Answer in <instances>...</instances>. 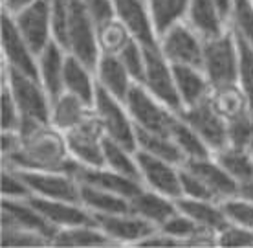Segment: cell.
Here are the masks:
<instances>
[{"instance_id": "cell-41", "label": "cell", "mask_w": 253, "mask_h": 248, "mask_svg": "<svg viewBox=\"0 0 253 248\" xmlns=\"http://www.w3.org/2000/svg\"><path fill=\"white\" fill-rule=\"evenodd\" d=\"M229 28L237 35L246 39L253 46V2L252 0H233L228 20Z\"/></svg>"}, {"instance_id": "cell-35", "label": "cell", "mask_w": 253, "mask_h": 248, "mask_svg": "<svg viewBox=\"0 0 253 248\" xmlns=\"http://www.w3.org/2000/svg\"><path fill=\"white\" fill-rule=\"evenodd\" d=\"M105 165L123 177L141 182V171H139L138 160H136V151L110 140L107 136H105Z\"/></svg>"}, {"instance_id": "cell-42", "label": "cell", "mask_w": 253, "mask_h": 248, "mask_svg": "<svg viewBox=\"0 0 253 248\" xmlns=\"http://www.w3.org/2000/svg\"><path fill=\"white\" fill-rule=\"evenodd\" d=\"M222 210L228 217V221L237 226H244V228L253 230V202L248 198L235 195L226 200H222Z\"/></svg>"}, {"instance_id": "cell-27", "label": "cell", "mask_w": 253, "mask_h": 248, "mask_svg": "<svg viewBox=\"0 0 253 248\" xmlns=\"http://www.w3.org/2000/svg\"><path fill=\"white\" fill-rule=\"evenodd\" d=\"M95 90H97L95 72L86 63H83L81 59L68 53L64 66V92L77 96L94 107Z\"/></svg>"}, {"instance_id": "cell-39", "label": "cell", "mask_w": 253, "mask_h": 248, "mask_svg": "<svg viewBox=\"0 0 253 248\" xmlns=\"http://www.w3.org/2000/svg\"><path fill=\"white\" fill-rule=\"evenodd\" d=\"M235 33V32H233ZM237 46H239V74H237V85L246 94L248 101L253 107V46L246 39L237 35Z\"/></svg>"}, {"instance_id": "cell-36", "label": "cell", "mask_w": 253, "mask_h": 248, "mask_svg": "<svg viewBox=\"0 0 253 248\" xmlns=\"http://www.w3.org/2000/svg\"><path fill=\"white\" fill-rule=\"evenodd\" d=\"M171 138L176 142V146L180 147V151L184 153L185 162H187V160L206 158V156H211V154H213V151L209 149L208 144L202 140V136L196 133L189 123H185L180 116H178L176 121L172 123Z\"/></svg>"}, {"instance_id": "cell-12", "label": "cell", "mask_w": 253, "mask_h": 248, "mask_svg": "<svg viewBox=\"0 0 253 248\" xmlns=\"http://www.w3.org/2000/svg\"><path fill=\"white\" fill-rule=\"evenodd\" d=\"M2 53H4V66L39 79L37 53L22 37L19 28L15 26L11 13L6 9L2 11Z\"/></svg>"}, {"instance_id": "cell-49", "label": "cell", "mask_w": 253, "mask_h": 248, "mask_svg": "<svg viewBox=\"0 0 253 248\" xmlns=\"http://www.w3.org/2000/svg\"><path fill=\"white\" fill-rule=\"evenodd\" d=\"M33 0H4V9L9 13H15L17 9L24 7L26 4H30Z\"/></svg>"}, {"instance_id": "cell-17", "label": "cell", "mask_w": 253, "mask_h": 248, "mask_svg": "<svg viewBox=\"0 0 253 248\" xmlns=\"http://www.w3.org/2000/svg\"><path fill=\"white\" fill-rule=\"evenodd\" d=\"M97 226L107 234L114 243H130L138 245L145 237L156 232V226L145 221L143 217L132 211L125 213H94Z\"/></svg>"}, {"instance_id": "cell-19", "label": "cell", "mask_w": 253, "mask_h": 248, "mask_svg": "<svg viewBox=\"0 0 253 248\" xmlns=\"http://www.w3.org/2000/svg\"><path fill=\"white\" fill-rule=\"evenodd\" d=\"M116 15L130 30L134 39H138L145 48L158 46V35L154 32L147 0H114Z\"/></svg>"}, {"instance_id": "cell-16", "label": "cell", "mask_w": 253, "mask_h": 248, "mask_svg": "<svg viewBox=\"0 0 253 248\" xmlns=\"http://www.w3.org/2000/svg\"><path fill=\"white\" fill-rule=\"evenodd\" d=\"M66 173L76 177L81 184H88L94 188H101L107 191H114L118 195H123L126 198H132L136 193L143 190V184L139 180L123 177L120 173L108 169L107 165L103 167H90V165L79 164L76 158L70 160Z\"/></svg>"}, {"instance_id": "cell-50", "label": "cell", "mask_w": 253, "mask_h": 248, "mask_svg": "<svg viewBox=\"0 0 253 248\" xmlns=\"http://www.w3.org/2000/svg\"><path fill=\"white\" fill-rule=\"evenodd\" d=\"M239 195L253 202V178H252V180H248V182H242V184H239Z\"/></svg>"}, {"instance_id": "cell-8", "label": "cell", "mask_w": 253, "mask_h": 248, "mask_svg": "<svg viewBox=\"0 0 253 248\" xmlns=\"http://www.w3.org/2000/svg\"><path fill=\"white\" fill-rule=\"evenodd\" d=\"M64 136L72 158H76L79 164L90 167L105 165V133L95 110L90 112L81 125L64 133Z\"/></svg>"}, {"instance_id": "cell-5", "label": "cell", "mask_w": 253, "mask_h": 248, "mask_svg": "<svg viewBox=\"0 0 253 248\" xmlns=\"http://www.w3.org/2000/svg\"><path fill=\"white\" fill-rule=\"evenodd\" d=\"M125 105L136 127L152 133L171 134V127L176 121L178 114L160 101L158 98H154L141 83L132 85V89L128 90L125 98Z\"/></svg>"}, {"instance_id": "cell-32", "label": "cell", "mask_w": 253, "mask_h": 248, "mask_svg": "<svg viewBox=\"0 0 253 248\" xmlns=\"http://www.w3.org/2000/svg\"><path fill=\"white\" fill-rule=\"evenodd\" d=\"M81 202L92 213H125V211H130V198L118 195L114 191H107L88 184H81Z\"/></svg>"}, {"instance_id": "cell-31", "label": "cell", "mask_w": 253, "mask_h": 248, "mask_svg": "<svg viewBox=\"0 0 253 248\" xmlns=\"http://www.w3.org/2000/svg\"><path fill=\"white\" fill-rule=\"evenodd\" d=\"M191 0H147L151 20L156 35L165 33L174 24L185 20Z\"/></svg>"}, {"instance_id": "cell-43", "label": "cell", "mask_w": 253, "mask_h": 248, "mask_svg": "<svg viewBox=\"0 0 253 248\" xmlns=\"http://www.w3.org/2000/svg\"><path fill=\"white\" fill-rule=\"evenodd\" d=\"M32 197V190L26 184V180L22 178L15 167L4 165L2 171V198H30Z\"/></svg>"}, {"instance_id": "cell-37", "label": "cell", "mask_w": 253, "mask_h": 248, "mask_svg": "<svg viewBox=\"0 0 253 248\" xmlns=\"http://www.w3.org/2000/svg\"><path fill=\"white\" fill-rule=\"evenodd\" d=\"M130 39H132L130 30L118 17L97 28V43H99L101 53H116L118 55Z\"/></svg>"}, {"instance_id": "cell-40", "label": "cell", "mask_w": 253, "mask_h": 248, "mask_svg": "<svg viewBox=\"0 0 253 248\" xmlns=\"http://www.w3.org/2000/svg\"><path fill=\"white\" fill-rule=\"evenodd\" d=\"M118 57L121 59V63L125 64V68L128 74L132 76L136 83H143L145 79V70H147V55H145V46L139 43L138 39H130L126 46L118 53Z\"/></svg>"}, {"instance_id": "cell-9", "label": "cell", "mask_w": 253, "mask_h": 248, "mask_svg": "<svg viewBox=\"0 0 253 248\" xmlns=\"http://www.w3.org/2000/svg\"><path fill=\"white\" fill-rule=\"evenodd\" d=\"M15 26L28 41L35 53H41L53 41L51 26V0H33L11 13Z\"/></svg>"}, {"instance_id": "cell-48", "label": "cell", "mask_w": 253, "mask_h": 248, "mask_svg": "<svg viewBox=\"0 0 253 248\" xmlns=\"http://www.w3.org/2000/svg\"><path fill=\"white\" fill-rule=\"evenodd\" d=\"M84 4H86V9L94 20L95 28H99L101 24L118 17L114 0H84Z\"/></svg>"}, {"instance_id": "cell-23", "label": "cell", "mask_w": 253, "mask_h": 248, "mask_svg": "<svg viewBox=\"0 0 253 248\" xmlns=\"http://www.w3.org/2000/svg\"><path fill=\"white\" fill-rule=\"evenodd\" d=\"M130 211L160 228L169 217L176 213L178 206L174 198L165 197L158 191L149 190L143 186V190L130 198Z\"/></svg>"}, {"instance_id": "cell-30", "label": "cell", "mask_w": 253, "mask_h": 248, "mask_svg": "<svg viewBox=\"0 0 253 248\" xmlns=\"http://www.w3.org/2000/svg\"><path fill=\"white\" fill-rule=\"evenodd\" d=\"M112 239L103 232L97 224H79L61 228L55 234L51 245L53 247H108Z\"/></svg>"}, {"instance_id": "cell-26", "label": "cell", "mask_w": 253, "mask_h": 248, "mask_svg": "<svg viewBox=\"0 0 253 248\" xmlns=\"http://www.w3.org/2000/svg\"><path fill=\"white\" fill-rule=\"evenodd\" d=\"M92 110H94V107L86 101H83L81 98L70 94V92H63L57 99L51 101L50 125H53L63 133H68L74 127L81 125Z\"/></svg>"}, {"instance_id": "cell-4", "label": "cell", "mask_w": 253, "mask_h": 248, "mask_svg": "<svg viewBox=\"0 0 253 248\" xmlns=\"http://www.w3.org/2000/svg\"><path fill=\"white\" fill-rule=\"evenodd\" d=\"M202 68L213 87L237 83L239 46H237V37L231 28H228L222 35L206 39Z\"/></svg>"}, {"instance_id": "cell-28", "label": "cell", "mask_w": 253, "mask_h": 248, "mask_svg": "<svg viewBox=\"0 0 253 248\" xmlns=\"http://www.w3.org/2000/svg\"><path fill=\"white\" fill-rule=\"evenodd\" d=\"M176 206L180 211L191 217L200 228L211 230V232H220L229 224L228 217L222 210V204L216 200H202V198H189L180 197L176 198Z\"/></svg>"}, {"instance_id": "cell-25", "label": "cell", "mask_w": 253, "mask_h": 248, "mask_svg": "<svg viewBox=\"0 0 253 248\" xmlns=\"http://www.w3.org/2000/svg\"><path fill=\"white\" fill-rule=\"evenodd\" d=\"M185 20L204 39L222 35L229 28L228 20L222 15L216 0H191Z\"/></svg>"}, {"instance_id": "cell-21", "label": "cell", "mask_w": 253, "mask_h": 248, "mask_svg": "<svg viewBox=\"0 0 253 248\" xmlns=\"http://www.w3.org/2000/svg\"><path fill=\"white\" fill-rule=\"evenodd\" d=\"M68 51L59 45L57 41H51L44 50L37 55L39 64V81L42 83L48 96L57 99L64 92V66H66Z\"/></svg>"}, {"instance_id": "cell-22", "label": "cell", "mask_w": 253, "mask_h": 248, "mask_svg": "<svg viewBox=\"0 0 253 248\" xmlns=\"http://www.w3.org/2000/svg\"><path fill=\"white\" fill-rule=\"evenodd\" d=\"M95 79L99 87L121 101H125L128 90L136 83L116 53H101L95 66Z\"/></svg>"}, {"instance_id": "cell-18", "label": "cell", "mask_w": 253, "mask_h": 248, "mask_svg": "<svg viewBox=\"0 0 253 248\" xmlns=\"http://www.w3.org/2000/svg\"><path fill=\"white\" fill-rule=\"evenodd\" d=\"M30 202L50 221L57 230L79 226V224H97L94 213L81 202L59 200V198H44L32 195Z\"/></svg>"}, {"instance_id": "cell-45", "label": "cell", "mask_w": 253, "mask_h": 248, "mask_svg": "<svg viewBox=\"0 0 253 248\" xmlns=\"http://www.w3.org/2000/svg\"><path fill=\"white\" fill-rule=\"evenodd\" d=\"M2 245L4 247H42V245H50V241L28 230L2 228Z\"/></svg>"}, {"instance_id": "cell-13", "label": "cell", "mask_w": 253, "mask_h": 248, "mask_svg": "<svg viewBox=\"0 0 253 248\" xmlns=\"http://www.w3.org/2000/svg\"><path fill=\"white\" fill-rule=\"evenodd\" d=\"M178 116L202 136L213 153L228 146V123L216 112L209 99L196 103L193 107H184Z\"/></svg>"}, {"instance_id": "cell-11", "label": "cell", "mask_w": 253, "mask_h": 248, "mask_svg": "<svg viewBox=\"0 0 253 248\" xmlns=\"http://www.w3.org/2000/svg\"><path fill=\"white\" fill-rule=\"evenodd\" d=\"M136 160L141 171V182L145 188L158 191L174 200L182 197V165L152 156L141 149H136Z\"/></svg>"}, {"instance_id": "cell-1", "label": "cell", "mask_w": 253, "mask_h": 248, "mask_svg": "<svg viewBox=\"0 0 253 248\" xmlns=\"http://www.w3.org/2000/svg\"><path fill=\"white\" fill-rule=\"evenodd\" d=\"M72 154L68 151L66 136L53 125L37 129L35 133L22 136L17 151L4 158V165L26 171H64Z\"/></svg>"}, {"instance_id": "cell-7", "label": "cell", "mask_w": 253, "mask_h": 248, "mask_svg": "<svg viewBox=\"0 0 253 248\" xmlns=\"http://www.w3.org/2000/svg\"><path fill=\"white\" fill-rule=\"evenodd\" d=\"M158 45L171 64H189L202 68L206 39L196 33L187 20H182L158 37ZM204 70V68H202Z\"/></svg>"}, {"instance_id": "cell-6", "label": "cell", "mask_w": 253, "mask_h": 248, "mask_svg": "<svg viewBox=\"0 0 253 248\" xmlns=\"http://www.w3.org/2000/svg\"><path fill=\"white\" fill-rule=\"evenodd\" d=\"M94 110L103 125V133L107 138L118 142L121 146L128 147L136 151L138 142H136V123L132 116L128 114L125 101H121L107 90L97 85L94 99Z\"/></svg>"}, {"instance_id": "cell-33", "label": "cell", "mask_w": 253, "mask_h": 248, "mask_svg": "<svg viewBox=\"0 0 253 248\" xmlns=\"http://www.w3.org/2000/svg\"><path fill=\"white\" fill-rule=\"evenodd\" d=\"M209 103L215 107L218 114L228 121L235 116L242 114L248 108H253L248 101L246 94L242 89L233 83V85H222V87H213L211 94H209Z\"/></svg>"}, {"instance_id": "cell-3", "label": "cell", "mask_w": 253, "mask_h": 248, "mask_svg": "<svg viewBox=\"0 0 253 248\" xmlns=\"http://www.w3.org/2000/svg\"><path fill=\"white\" fill-rule=\"evenodd\" d=\"M61 46L95 72L97 61L101 57V50L97 43V28L86 9L84 0H70L66 32Z\"/></svg>"}, {"instance_id": "cell-46", "label": "cell", "mask_w": 253, "mask_h": 248, "mask_svg": "<svg viewBox=\"0 0 253 248\" xmlns=\"http://www.w3.org/2000/svg\"><path fill=\"white\" fill-rule=\"evenodd\" d=\"M182 197L202 198V200H216V202H220V200L213 195V191L209 190L208 186L204 184L196 175H193L189 169H185L184 165H182Z\"/></svg>"}, {"instance_id": "cell-20", "label": "cell", "mask_w": 253, "mask_h": 248, "mask_svg": "<svg viewBox=\"0 0 253 248\" xmlns=\"http://www.w3.org/2000/svg\"><path fill=\"white\" fill-rule=\"evenodd\" d=\"M184 167L200 178L204 184L213 191V195L220 202L229 197L239 195V182L216 162V158L213 154L206 156V158L187 160L184 164Z\"/></svg>"}, {"instance_id": "cell-52", "label": "cell", "mask_w": 253, "mask_h": 248, "mask_svg": "<svg viewBox=\"0 0 253 248\" xmlns=\"http://www.w3.org/2000/svg\"><path fill=\"white\" fill-rule=\"evenodd\" d=\"M252 2H253V0H252Z\"/></svg>"}, {"instance_id": "cell-14", "label": "cell", "mask_w": 253, "mask_h": 248, "mask_svg": "<svg viewBox=\"0 0 253 248\" xmlns=\"http://www.w3.org/2000/svg\"><path fill=\"white\" fill-rule=\"evenodd\" d=\"M30 186L32 195L81 202V184L76 177L64 171H26L17 169ZM83 204V202H81Z\"/></svg>"}, {"instance_id": "cell-34", "label": "cell", "mask_w": 253, "mask_h": 248, "mask_svg": "<svg viewBox=\"0 0 253 248\" xmlns=\"http://www.w3.org/2000/svg\"><path fill=\"white\" fill-rule=\"evenodd\" d=\"M213 156L239 184L253 178V151L226 146L220 151L213 153Z\"/></svg>"}, {"instance_id": "cell-44", "label": "cell", "mask_w": 253, "mask_h": 248, "mask_svg": "<svg viewBox=\"0 0 253 248\" xmlns=\"http://www.w3.org/2000/svg\"><path fill=\"white\" fill-rule=\"evenodd\" d=\"M216 247H253V230L229 223L216 234Z\"/></svg>"}, {"instance_id": "cell-24", "label": "cell", "mask_w": 253, "mask_h": 248, "mask_svg": "<svg viewBox=\"0 0 253 248\" xmlns=\"http://www.w3.org/2000/svg\"><path fill=\"white\" fill-rule=\"evenodd\" d=\"M172 72H174L176 89L184 107H193L209 98L213 85L202 68L189 66V64H172Z\"/></svg>"}, {"instance_id": "cell-2", "label": "cell", "mask_w": 253, "mask_h": 248, "mask_svg": "<svg viewBox=\"0 0 253 248\" xmlns=\"http://www.w3.org/2000/svg\"><path fill=\"white\" fill-rule=\"evenodd\" d=\"M4 81L11 90L13 99L20 112L19 133L22 136H28L37 129L50 125L51 98L42 87V83L22 72L11 70L7 66H4Z\"/></svg>"}, {"instance_id": "cell-38", "label": "cell", "mask_w": 253, "mask_h": 248, "mask_svg": "<svg viewBox=\"0 0 253 248\" xmlns=\"http://www.w3.org/2000/svg\"><path fill=\"white\" fill-rule=\"evenodd\" d=\"M226 123H228V146L253 151V108H248Z\"/></svg>"}, {"instance_id": "cell-51", "label": "cell", "mask_w": 253, "mask_h": 248, "mask_svg": "<svg viewBox=\"0 0 253 248\" xmlns=\"http://www.w3.org/2000/svg\"><path fill=\"white\" fill-rule=\"evenodd\" d=\"M216 4H218V7H220L222 15L226 17V20H229V13H231L233 0H216Z\"/></svg>"}, {"instance_id": "cell-15", "label": "cell", "mask_w": 253, "mask_h": 248, "mask_svg": "<svg viewBox=\"0 0 253 248\" xmlns=\"http://www.w3.org/2000/svg\"><path fill=\"white\" fill-rule=\"evenodd\" d=\"M2 228H20L39 234L51 245L59 230L30 202V198H2Z\"/></svg>"}, {"instance_id": "cell-47", "label": "cell", "mask_w": 253, "mask_h": 248, "mask_svg": "<svg viewBox=\"0 0 253 248\" xmlns=\"http://www.w3.org/2000/svg\"><path fill=\"white\" fill-rule=\"evenodd\" d=\"M20 129V112L7 83L2 85V131H19Z\"/></svg>"}, {"instance_id": "cell-29", "label": "cell", "mask_w": 253, "mask_h": 248, "mask_svg": "<svg viewBox=\"0 0 253 248\" xmlns=\"http://www.w3.org/2000/svg\"><path fill=\"white\" fill-rule=\"evenodd\" d=\"M136 142H138V149L152 154V156H158V158L172 162L176 165L185 164L184 153L180 151L176 142L171 138V134L152 133V131L136 127Z\"/></svg>"}, {"instance_id": "cell-10", "label": "cell", "mask_w": 253, "mask_h": 248, "mask_svg": "<svg viewBox=\"0 0 253 248\" xmlns=\"http://www.w3.org/2000/svg\"><path fill=\"white\" fill-rule=\"evenodd\" d=\"M145 55H147V70H145V79H143L141 85L154 98H158L160 101L165 103L167 107L178 114L184 108V103H182L180 94H178L172 64L165 59V55L160 50V45L156 48H145Z\"/></svg>"}]
</instances>
